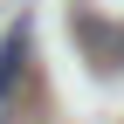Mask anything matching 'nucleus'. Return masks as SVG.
Segmentation results:
<instances>
[{
	"label": "nucleus",
	"instance_id": "obj_1",
	"mask_svg": "<svg viewBox=\"0 0 124 124\" xmlns=\"http://www.w3.org/2000/svg\"><path fill=\"white\" fill-rule=\"evenodd\" d=\"M21 62H28V28H14V35L0 41V103H7V90L21 83Z\"/></svg>",
	"mask_w": 124,
	"mask_h": 124
}]
</instances>
